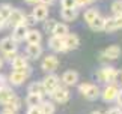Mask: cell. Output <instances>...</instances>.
Returning a JSON list of instances; mask_svg holds the SVG:
<instances>
[{"mask_svg":"<svg viewBox=\"0 0 122 114\" xmlns=\"http://www.w3.org/2000/svg\"><path fill=\"white\" fill-rule=\"evenodd\" d=\"M5 108H6V111H11V113H15L17 110H20V107H21V101L18 99L17 96H14L11 98L6 104H3Z\"/></svg>","mask_w":122,"mask_h":114,"instance_id":"18","label":"cell"},{"mask_svg":"<svg viewBox=\"0 0 122 114\" xmlns=\"http://www.w3.org/2000/svg\"><path fill=\"white\" fill-rule=\"evenodd\" d=\"M118 92H119V89L116 87L115 84H109L104 90H102V99L107 101V102L115 101L116 96H118Z\"/></svg>","mask_w":122,"mask_h":114,"instance_id":"10","label":"cell"},{"mask_svg":"<svg viewBox=\"0 0 122 114\" xmlns=\"http://www.w3.org/2000/svg\"><path fill=\"white\" fill-rule=\"evenodd\" d=\"M12 68H14V71H27L26 59L21 57V56H15L12 59Z\"/></svg>","mask_w":122,"mask_h":114,"instance_id":"17","label":"cell"},{"mask_svg":"<svg viewBox=\"0 0 122 114\" xmlns=\"http://www.w3.org/2000/svg\"><path fill=\"white\" fill-rule=\"evenodd\" d=\"M0 51L3 54L8 53H15L17 51V42L12 39V38H3L0 41Z\"/></svg>","mask_w":122,"mask_h":114,"instance_id":"4","label":"cell"},{"mask_svg":"<svg viewBox=\"0 0 122 114\" xmlns=\"http://www.w3.org/2000/svg\"><path fill=\"white\" fill-rule=\"evenodd\" d=\"M39 108L44 114H54V105L51 102H41Z\"/></svg>","mask_w":122,"mask_h":114,"instance_id":"28","label":"cell"},{"mask_svg":"<svg viewBox=\"0 0 122 114\" xmlns=\"http://www.w3.org/2000/svg\"><path fill=\"white\" fill-rule=\"evenodd\" d=\"M93 0H77V5L78 6H84V5H91Z\"/></svg>","mask_w":122,"mask_h":114,"instance_id":"36","label":"cell"},{"mask_svg":"<svg viewBox=\"0 0 122 114\" xmlns=\"http://www.w3.org/2000/svg\"><path fill=\"white\" fill-rule=\"evenodd\" d=\"M26 53H27V56H29L30 59H38L41 56V53H42V48H41L39 44H29L27 48H26Z\"/></svg>","mask_w":122,"mask_h":114,"instance_id":"16","label":"cell"},{"mask_svg":"<svg viewBox=\"0 0 122 114\" xmlns=\"http://www.w3.org/2000/svg\"><path fill=\"white\" fill-rule=\"evenodd\" d=\"M115 20H116V26H118V28H122V14L121 15H116Z\"/></svg>","mask_w":122,"mask_h":114,"instance_id":"35","label":"cell"},{"mask_svg":"<svg viewBox=\"0 0 122 114\" xmlns=\"http://www.w3.org/2000/svg\"><path fill=\"white\" fill-rule=\"evenodd\" d=\"M104 23H106V18H102V17H95L93 20L89 23V26H91L92 30H95V32H101V30H104Z\"/></svg>","mask_w":122,"mask_h":114,"instance_id":"19","label":"cell"},{"mask_svg":"<svg viewBox=\"0 0 122 114\" xmlns=\"http://www.w3.org/2000/svg\"><path fill=\"white\" fill-rule=\"evenodd\" d=\"M107 114H122V111L121 108H112V110L107 111Z\"/></svg>","mask_w":122,"mask_h":114,"instance_id":"37","label":"cell"},{"mask_svg":"<svg viewBox=\"0 0 122 114\" xmlns=\"http://www.w3.org/2000/svg\"><path fill=\"white\" fill-rule=\"evenodd\" d=\"M98 15H100V14H98V11H97V9H93V8H91V9H87V11L86 12H84V21H87V23H91L92 20H93V18H95V17H98Z\"/></svg>","mask_w":122,"mask_h":114,"instance_id":"29","label":"cell"},{"mask_svg":"<svg viewBox=\"0 0 122 114\" xmlns=\"http://www.w3.org/2000/svg\"><path fill=\"white\" fill-rule=\"evenodd\" d=\"M5 24H6V23H5L2 18H0V30H3V27H5Z\"/></svg>","mask_w":122,"mask_h":114,"instance_id":"41","label":"cell"},{"mask_svg":"<svg viewBox=\"0 0 122 114\" xmlns=\"http://www.w3.org/2000/svg\"><path fill=\"white\" fill-rule=\"evenodd\" d=\"M102 56H104L106 59H109V60H116L121 56V48L118 45H110L109 48L104 50V54Z\"/></svg>","mask_w":122,"mask_h":114,"instance_id":"15","label":"cell"},{"mask_svg":"<svg viewBox=\"0 0 122 114\" xmlns=\"http://www.w3.org/2000/svg\"><path fill=\"white\" fill-rule=\"evenodd\" d=\"M91 114H102V113H100V111H93V113H91Z\"/></svg>","mask_w":122,"mask_h":114,"instance_id":"43","label":"cell"},{"mask_svg":"<svg viewBox=\"0 0 122 114\" xmlns=\"http://www.w3.org/2000/svg\"><path fill=\"white\" fill-rule=\"evenodd\" d=\"M36 23L35 17L33 15H24V20H23V24H24L26 27H32Z\"/></svg>","mask_w":122,"mask_h":114,"instance_id":"33","label":"cell"},{"mask_svg":"<svg viewBox=\"0 0 122 114\" xmlns=\"http://www.w3.org/2000/svg\"><path fill=\"white\" fill-rule=\"evenodd\" d=\"M57 66H59V60L56 56H47L42 60V69L45 72H53V71L57 69Z\"/></svg>","mask_w":122,"mask_h":114,"instance_id":"6","label":"cell"},{"mask_svg":"<svg viewBox=\"0 0 122 114\" xmlns=\"http://www.w3.org/2000/svg\"><path fill=\"white\" fill-rule=\"evenodd\" d=\"M98 77H100L101 81H106V83H113L118 80L119 77V72L113 68H102L100 72H98Z\"/></svg>","mask_w":122,"mask_h":114,"instance_id":"2","label":"cell"},{"mask_svg":"<svg viewBox=\"0 0 122 114\" xmlns=\"http://www.w3.org/2000/svg\"><path fill=\"white\" fill-rule=\"evenodd\" d=\"M38 2H39L41 5H45V6H47V5H53L54 0H38Z\"/></svg>","mask_w":122,"mask_h":114,"instance_id":"39","label":"cell"},{"mask_svg":"<svg viewBox=\"0 0 122 114\" xmlns=\"http://www.w3.org/2000/svg\"><path fill=\"white\" fill-rule=\"evenodd\" d=\"M41 101H42V96L35 95V93H29L26 98V102L29 107H38V105H41Z\"/></svg>","mask_w":122,"mask_h":114,"instance_id":"24","label":"cell"},{"mask_svg":"<svg viewBox=\"0 0 122 114\" xmlns=\"http://www.w3.org/2000/svg\"><path fill=\"white\" fill-rule=\"evenodd\" d=\"M11 12H12V8L9 6L8 3L0 5V18H2L5 23L8 21V18H9V15H11Z\"/></svg>","mask_w":122,"mask_h":114,"instance_id":"25","label":"cell"},{"mask_svg":"<svg viewBox=\"0 0 122 114\" xmlns=\"http://www.w3.org/2000/svg\"><path fill=\"white\" fill-rule=\"evenodd\" d=\"M2 87H5V78L0 77V89H2Z\"/></svg>","mask_w":122,"mask_h":114,"instance_id":"40","label":"cell"},{"mask_svg":"<svg viewBox=\"0 0 122 114\" xmlns=\"http://www.w3.org/2000/svg\"><path fill=\"white\" fill-rule=\"evenodd\" d=\"M62 2V8H68V9H76L78 5H77V0H60Z\"/></svg>","mask_w":122,"mask_h":114,"instance_id":"32","label":"cell"},{"mask_svg":"<svg viewBox=\"0 0 122 114\" xmlns=\"http://www.w3.org/2000/svg\"><path fill=\"white\" fill-rule=\"evenodd\" d=\"M42 86L47 90V93H51L56 87H59V78L56 75H47L42 81Z\"/></svg>","mask_w":122,"mask_h":114,"instance_id":"9","label":"cell"},{"mask_svg":"<svg viewBox=\"0 0 122 114\" xmlns=\"http://www.w3.org/2000/svg\"><path fill=\"white\" fill-rule=\"evenodd\" d=\"M32 15L35 17L36 21H44V20H47V17H48V8H47L45 5H36L33 8Z\"/></svg>","mask_w":122,"mask_h":114,"instance_id":"12","label":"cell"},{"mask_svg":"<svg viewBox=\"0 0 122 114\" xmlns=\"http://www.w3.org/2000/svg\"><path fill=\"white\" fill-rule=\"evenodd\" d=\"M2 66H3V62H2V60H0V69H2Z\"/></svg>","mask_w":122,"mask_h":114,"instance_id":"44","label":"cell"},{"mask_svg":"<svg viewBox=\"0 0 122 114\" xmlns=\"http://www.w3.org/2000/svg\"><path fill=\"white\" fill-rule=\"evenodd\" d=\"M41 39H42V36L38 30H29L27 35H26V41L29 42V44H39Z\"/></svg>","mask_w":122,"mask_h":114,"instance_id":"21","label":"cell"},{"mask_svg":"<svg viewBox=\"0 0 122 114\" xmlns=\"http://www.w3.org/2000/svg\"><path fill=\"white\" fill-rule=\"evenodd\" d=\"M14 90L8 89V87H2L0 89V104H6L11 98H14Z\"/></svg>","mask_w":122,"mask_h":114,"instance_id":"22","label":"cell"},{"mask_svg":"<svg viewBox=\"0 0 122 114\" xmlns=\"http://www.w3.org/2000/svg\"><path fill=\"white\" fill-rule=\"evenodd\" d=\"M27 114H44V113L41 111V108H39V105H38V107H30V108H29V113H27Z\"/></svg>","mask_w":122,"mask_h":114,"instance_id":"34","label":"cell"},{"mask_svg":"<svg viewBox=\"0 0 122 114\" xmlns=\"http://www.w3.org/2000/svg\"><path fill=\"white\" fill-rule=\"evenodd\" d=\"M78 90H80V93L86 99H89V101H95V99L100 96V89H98L95 84H92V83L80 84L78 86Z\"/></svg>","mask_w":122,"mask_h":114,"instance_id":"1","label":"cell"},{"mask_svg":"<svg viewBox=\"0 0 122 114\" xmlns=\"http://www.w3.org/2000/svg\"><path fill=\"white\" fill-rule=\"evenodd\" d=\"M116 102H118L119 105L122 107V90H119V92H118V96H116Z\"/></svg>","mask_w":122,"mask_h":114,"instance_id":"38","label":"cell"},{"mask_svg":"<svg viewBox=\"0 0 122 114\" xmlns=\"http://www.w3.org/2000/svg\"><path fill=\"white\" fill-rule=\"evenodd\" d=\"M53 35L57 36V38H65L68 35V26L66 24H59V23H57L56 28L53 30Z\"/></svg>","mask_w":122,"mask_h":114,"instance_id":"26","label":"cell"},{"mask_svg":"<svg viewBox=\"0 0 122 114\" xmlns=\"http://www.w3.org/2000/svg\"><path fill=\"white\" fill-rule=\"evenodd\" d=\"M56 26H57V21L56 20H47L44 23V28L47 33H53V30L56 28Z\"/></svg>","mask_w":122,"mask_h":114,"instance_id":"30","label":"cell"},{"mask_svg":"<svg viewBox=\"0 0 122 114\" xmlns=\"http://www.w3.org/2000/svg\"><path fill=\"white\" fill-rule=\"evenodd\" d=\"M27 32H29V27H26L24 24H18V26H15L14 27V32H12V39L17 42H21V41H24L26 39V35H27Z\"/></svg>","mask_w":122,"mask_h":114,"instance_id":"5","label":"cell"},{"mask_svg":"<svg viewBox=\"0 0 122 114\" xmlns=\"http://www.w3.org/2000/svg\"><path fill=\"white\" fill-rule=\"evenodd\" d=\"M48 45H50V48L53 50V51H57V53L66 51V48H65V42H63V38L53 36V38L48 41Z\"/></svg>","mask_w":122,"mask_h":114,"instance_id":"13","label":"cell"},{"mask_svg":"<svg viewBox=\"0 0 122 114\" xmlns=\"http://www.w3.org/2000/svg\"><path fill=\"white\" fill-rule=\"evenodd\" d=\"M23 20H24V14H23L20 9H12V12H11V15H9L8 18V24L9 26H12V27H15L18 24H21Z\"/></svg>","mask_w":122,"mask_h":114,"instance_id":"11","label":"cell"},{"mask_svg":"<svg viewBox=\"0 0 122 114\" xmlns=\"http://www.w3.org/2000/svg\"><path fill=\"white\" fill-rule=\"evenodd\" d=\"M3 114H14V113H11V111H6V113H3Z\"/></svg>","mask_w":122,"mask_h":114,"instance_id":"45","label":"cell"},{"mask_svg":"<svg viewBox=\"0 0 122 114\" xmlns=\"http://www.w3.org/2000/svg\"><path fill=\"white\" fill-rule=\"evenodd\" d=\"M60 17H62L65 21H74L77 18V11H76V9L62 8V11H60Z\"/></svg>","mask_w":122,"mask_h":114,"instance_id":"20","label":"cell"},{"mask_svg":"<svg viewBox=\"0 0 122 114\" xmlns=\"http://www.w3.org/2000/svg\"><path fill=\"white\" fill-rule=\"evenodd\" d=\"M62 81L66 84V86H74V84H77V81H78V74L76 72V71L69 69V71H66V72H63Z\"/></svg>","mask_w":122,"mask_h":114,"instance_id":"14","label":"cell"},{"mask_svg":"<svg viewBox=\"0 0 122 114\" xmlns=\"http://www.w3.org/2000/svg\"><path fill=\"white\" fill-rule=\"evenodd\" d=\"M112 12H113L115 15H121L122 14V0L113 2V5H112Z\"/></svg>","mask_w":122,"mask_h":114,"instance_id":"31","label":"cell"},{"mask_svg":"<svg viewBox=\"0 0 122 114\" xmlns=\"http://www.w3.org/2000/svg\"><path fill=\"white\" fill-rule=\"evenodd\" d=\"M27 3H33V2H38V0H26Z\"/></svg>","mask_w":122,"mask_h":114,"instance_id":"42","label":"cell"},{"mask_svg":"<svg viewBox=\"0 0 122 114\" xmlns=\"http://www.w3.org/2000/svg\"><path fill=\"white\" fill-rule=\"evenodd\" d=\"M29 93H35V95H39V96H44L47 93V90L44 89L42 83H32L29 86Z\"/></svg>","mask_w":122,"mask_h":114,"instance_id":"23","label":"cell"},{"mask_svg":"<svg viewBox=\"0 0 122 114\" xmlns=\"http://www.w3.org/2000/svg\"><path fill=\"white\" fill-rule=\"evenodd\" d=\"M51 96H53V99L56 102H59V104H65V102H68L69 101V90L68 89H65V87H56L53 92H51Z\"/></svg>","mask_w":122,"mask_h":114,"instance_id":"3","label":"cell"},{"mask_svg":"<svg viewBox=\"0 0 122 114\" xmlns=\"http://www.w3.org/2000/svg\"><path fill=\"white\" fill-rule=\"evenodd\" d=\"M63 42H65L66 51L76 50V48H78V45H80V39H78V36L74 35V33H68V35L63 38Z\"/></svg>","mask_w":122,"mask_h":114,"instance_id":"7","label":"cell"},{"mask_svg":"<svg viewBox=\"0 0 122 114\" xmlns=\"http://www.w3.org/2000/svg\"><path fill=\"white\" fill-rule=\"evenodd\" d=\"M27 80V71H14L9 75V81L14 86H21Z\"/></svg>","mask_w":122,"mask_h":114,"instance_id":"8","label":"cell"},{"mask_svg":"<svg viewBox=\"0 0 122 114\" xmlns=\"http://www.w3.org/2000/svg\"><path fill=\"white\" fill-rule=\"evenodd\" d=\"M104 30H107V32H115V30H118V26H116V20H115V17H112V18H106Z\"/></svg>","mask_w":122,"mask_h":114,"instance_id":"27","label":"cell"}]
</instances>
